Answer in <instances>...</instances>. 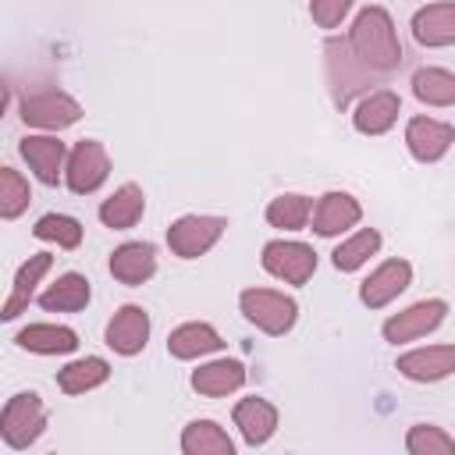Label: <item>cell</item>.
<instances>
[{
  "label": "cell",
  "instance_id": "33",
  "mask_svg": "<svg viewBox=\"0 0 455 455\" xmlns=\"http://www.w3.org/2000/svg\"><path fill=\"white\" fill-rule=\"evenodd\" d=\"M405 448H409V455H448V451H455V437L434 423H416L405 434Z\"/></svg>",
  "mask_w": 455,
  "mask_h": 455
},
{
  "label": "cell",
  "instance_id": "12",
  "mask_svg": "<svg viewBox=\"0 0 455 455\" xmlns=\"http://www.w3.org/2000/svg\"><path fill=\"white\" fill-rule=\"evenodd\" d=\"M18 153L21 160L36 171V178L43 185H57L64 178V160H68V149L57 135H25L18 142Z\"/></svg>",
  "mask_w": 455,
  "mask_h": 455
},
{
  "label": "cell",
  "instance_id": "20",
  "mask_svg": "<svg viewBox=\"0 0 455 455\" xmlns=\"http://www.w3.org/2000/svg\"><path fill=\"white\" fill-rule=\"evenodd\" d=\"M235 427H238V434L245 437V444H267L270 437H274V430H277V409L267 402V398H242L238 405H235Z\"/></svg>",
  "mask_w": 455,
  "mask_h": 455
},
{
  "label": "cell",
  "instance_id": "30",
  "mask_svg": "<svg viewBox=\"0 0 455 455\" xmlns=\"http://www.w3.org/2000/svg\"><path fill=\"white\" fill-rule=\"evenodd\" d=\"M377 249H380V231L363 228V231L348 235V238L331 252V259H334V267H338L341 274H352V270H359Z\"/></svg>",
  "mask_w": 455,
  "mask_h": 455
},
{
  "label": "cell",
  "instance_id": "23",
  "mask_svg": "<svg viewBox=\"0 0 455 455\" xmlns=\"http://www.w3.org/2000/svg\"><path fill=\"white\" fill-rule=\"evenodd\" d=\"M245 384V366L238 359H213V363H203L196 373H192V387L206 398H220V395H231Z\"/></svg>",
  "mask_w": 455,
  "mask_h": 455
},
{
  "label": "cell",
  "instance_id": "21",
  "mask_svg": "<svg viewBox=\"0 0 455 455\" xmlns=\"http://www.w3.org/2000/svg\"><path fill=\"white\" fill-rule=\"evenodd\" d=\"M18 348L36 352V355H68L78 348V334L60 323H28L18 331Z\"/></svg>",
  "mask_w": 455,
  "mask_h": 455
},
{
  "label": "cell",
  "instance_id": "28",
  "mask_svg": "<svg viewBox=\"0 0 455 455\" xmlns=\"http://www.w3.org/2000/svg\"><path fill=\"white\" fill-rule=\"evenodd\" d=\"M412 92L427 107H451L455 103V75L448 68H419L412 75Z\"/></svg>",
  "mask_w": 455,
  "mask_h": 455
},
{
  "label": "cell",
  "instance_id": "31",
  "mask_svg": "<svg viewBox=\"0 0 455 455\" xmlns=\"http://www.w3.org/2000/svg\"><path fill=\"white\" fill-rule=\"evenodd\" d=\"M32 235L39 242H50L57 249H78L82 245V224L68 213H43L32 228Z\"/></svg>",
  "mask_w": 455,
  "mask_h": 455
},
{
  "label": "cell",
  "instance_id": "32",
  "mask_svg": "<svg viewBox=\"0 0 455 455\" xmlns=\"http://www.w3.org/2000/svg\"><path fill=\"white\" fill-rule=\"evenodd\" d=\"M32 188L14 167H0V220H14L28 210Z\"/></svg>",
  "mask_w": 455,
  "mask_h": 455
},
{
  "label": "cell",
  "instance_id": "5",
  "mask_svg": "<svg viewBox=\"0 0 455 455\" xmlns=\"http://www.w3.org/2000/svg\"><path fill=\"white\" fill-rule=\"evenodd\" d=\"M224 228H228L224 217L185 213V217H178V220L167 228V245H171V252L181 256V259H199V256H206V252L220 242Z\"/></svg>",
  "mask_w": 455,
  "mask_h": 455
},
{
  "label": "cell",
  "instance_id": "9",
  "mask_svg": "<svg viewBox=\"0 0 455 455\" xmlns=\"http://www.w3.org/2000/svg\"><path fill=\"white\" fill-rule=\"evenodd\" d=\"M444 313H448V302L444 299H423V302H412L409 309L395 313L384 320V341L391 345H402V341H416L430 331H437L444 323Z\"/></svg>",
  "mask_w": 455,
  "mask_h": 455
},
{
  "label": "cell",
  "instance_id": "27",
  "mask_svg": "<svg viewBox=\"0 0 455 455\" xmlns=\"http://www.w3.org/2000/svg\"><path fill=\"white\" fill-rule=\"evenodd\" d=\"M107 377H110L107 359H100V355H85V359L68 363V366L57 373V387H60L64 395H85V391L100 387Z\"/></svg>",
  "mask_w": 455,
  "mask_h": 455
},
{
  "label": "cell",
  "instance_id": "7",
  "mask_svg": "<svg viewBox=\"0 0 455 455\" xmlns=\"http://www.w3.org/2000/svg\"><path fill=\"white\" fill-rule=\"evenodd\" d=\"M323 53H327V82L334 92V107L345 110L352 103V96L370 82V68H363L355 60V53L348 50L345 39H327Z\"/></svg>",
  "mask_w": 455,
  "mask_h": 455
},
{
  "label": "cell",
  "instance_id": "29",
  "mask_svg": "<svg viewBox=\"0 0 455 455\" xmlns=\"http://www.w3.org/2000/svg\"><path fill=\"white\" fill-rule=\"evenodd\" d=\"M309 213H313L309 196L284 192V196L270 199V206H267V224H270V228H281V231H302V228L309 224Z\"/></svg>",
  "mask_w": 455,
  "mask_h": 455
},
{
  "label": "cell",
  "instance_id": "1",
  "mask_svg": "<svg viewBox=\"0 0 455 455\" xmlns=\"http://www.w3.org/2000/svg\"><path fill=\"white\" fill-rule=\"evenodd\" d=\"M348 50L370 71H395L402 64V43L384 7H363L348 28Z\"/></svg>",
  "mask_w": 455,
  "mask_h": 455
},
{
  "label": "cell",
  "instance_id": "19",
  "mask_svg": "<svg viewBox=\"0 0 455 455\" xmlns=\"http://www.w3.org/2000/svg\"><path fill=\"white\" fill-rule=\"evenodd\" d=\"M412 36L419 46H451L455 43V4L451 0H441V4H430L423 11H416L412 18Z\"/></svg>",
  "mask_w": 455,
  "mask_h": 455
},
{
  "label": "cell",
  "instance_id": "22",
  "mask_svg": "<svg viewBox=\"0 0 455 455\" xmlns=\"http://www.w3.org/2000/svg\"><path fill=\"white\" fill-rule=\"evenodd\" d=\"M220 348H224L220 334H217L210 323H203V320L181 323V327H174L171 338H167V352H171L174 359H199V355H210V352H220Z\"/></svg>",
  "mask_w": 455,
  "mask_h": 455
},
{
  "label": "cell",
  "instance_id": "2",
  "mask_svg": "<svg viewBox=\"0 0 455 455\" xmlns=\"http://www.w3.org/2000/svg\"><path fill=\"white\" fill-rule=\"evenodd\" d=\"M238 306L245 313L249 323H256L263 334L270 338H281L295 327L299 320V302L284 291H274V288H245L238 295Z\"/></svg>",
  "mask_w": 455,
  "mask_h": 455
},
{
  "label": "cell",
  "instance_id": "26",
  "mask_svg": "<svg viewBox=\"0 0 455 455\" xmlns=\"http://www.w3.org/2000/svg\"><path fill=\"white\" fill-rule=\"evenodd\" d=\"M181 451L185 455H235V441L228 430L213 419H192L181 430Z\"/></svg>",
  "mask_w": 455,
  "mask_h": 455
},
{
  "label": "cell",
  "instance_id": "15",
  "mask_svg": "<svg viewBox=\"0 0 455 455\" xmlns=\"http://www.w3.org/2000/svg\"><path fill=\"white\" fill-rule=\"evenodd\" d=\"M309 217H313V231H316V235L334 238V235H341V231H348V228L359 224L363 206H359V199L348 196V192H327V196L316 199V206H313Z\"/></svg>",
  "mask_w": 455,
  "mask_h": 455
},
{
  "label": "cell",
  "instance_id": "3",
  "mask_svg": "<svg viewBox=\"0 0 455 455\" xmlns=\"http://www.w3.org/2000/svg\"><path fill=\"white\" fill-rule=\"evenodd\" d=\"M82 117V103L60 89H32L21 96V121L28 128L60 132Z\"/></svg>",
  "mask_w": 455,
  "mask_h": 455
},
{
  "label": "cell",
  "instance_id": "6",
  "mask_svg": "<svg viewBox=\"0 0 455 455\" xmlns=\"http://www.w3.org/2000/svg\"><path fill=\"white\" fill-rule=\"evenodd\" d=\"M110 174V156H107V146L96 142V139H82L75 142V149L68 153L64 160V185L75 192V196H92Z\"/></svg>",
  "mask_w": 455,
  "mask_h": 455
},
{
  "label": "cell",
  "instance_id": "17",
  "mask_svg": "<svg viewBox=\"0 0 455 455\" xmlns=\"http://www.w3.org/2000/svg\"><path fill=\"white\" fill-rule=\"evenodd\" d=\"M110 274L114 281L135 288V284H146L153 274H156V249L149 242H124L110 252Z\"/></svg>",
  "mask_w": 455,
  "mask_h": 455
},
{
  "label": "cell",
  "instance_id": "24",
  "mask_svg": "<svg viewBox=\"0 0 455 455\" xmlns=\"http://www.w3.org/2000/svg\"><path fill=\"white\" fill-rule=\"evenodd\" d=\"M142 213H146V196H142V188H139L135 181H124V185H121L110 199H103V206H100V220H103L107 228H114V231L135 228Z\"/></svg>",
  "mask_w": 455,
  "mask_h": 455
},
{
  "label": "cell",
  "instance_id": "14",
  "mask_svg": "<svg viewBox=\"0 0 455 455\" xmlns=\"http://www.w3.org/2000/svg\"><path fill=\"white\" fill-rule=\"evenodd\" d=\"M455 128L437 121V117H412L405 124V146L419 164H434L451 149Z\"/></svg>",
  "mask_w": 455,
  "mask_h": 455
},
{
  "label": "cell",
  "instance_id": "8",
  "mask_svg": "<svg viewBox=\"0 0 455 455\" xmlns=\"http://www.w3.org/2000/svg\"><path fill=\"white\" fill-rule=\"evenodd\" d=\"M263 270L284 284H306L316 270V252L306 242L277 238L263 245Z\"/></svg>",
  "mask_w": 455,
  "mask_h": 455
},
{
  "label": "cell",
  "instance_id": "18",
  "mask_svg": "<svg viewBox=\"0 0 455 455\" xmlns=\"http://www.w3.org/2000/svg\"><path fill=\"white\" fill-rule=\"evenodd\" d=\"M50 267H53V256H50V252H36V256H28V259L18 267L14 284H11V295H7V302L0 306V320H14V316H21V313L28 309V302H32V295H36V284L50 274Z\"/></svg>",
  "mask_w": 455,
  "mask_h": 455
},
{
  "label": "cell",
  "instance_id": "16",
  "mask_svg": "<svg viewBox=\"0 0 455 455\" xmlns=\"http://www.w3.org/2000/svg\"><path fill=\"white\" fill-rule=\"evenodd\" d=\"M149 341V313L142 306H121L107 323V345L117 355H139Z\"/></svg>",
  "mask_w": 455,
  "mask_h": 455
},
{
  "label": "cell",
  "instance_id": "25",
  "mask_svg": "<svg viewBox=\"0 0 455 455\" xmlns=\"http://www.w3.org/2000/svg\"><path fill=\"white\" fill-rule=\"evenodd\" d=\"M89 299H92L89 281L71 270V274H60V277L39 295V306H43L46 313H78V309L89 306Z\"/></svg>",
  "mask_w": 455,
  "mask_h": 455
},
{
  "label": "cell",
  "instance_id": "34",
  "mask_svg": "<svg viewBox=\"0 0 455 455\" xmlns=\"http://www.w3.org/2000/svg\"><path fill=\"white\" fill-rule=\"evenodd\" d=\"M352 4H355V0H313V4H309V14H313V21H316L320 28H338L341 18L352 11Z\"/></svg>",
  "mask_w": 455,
  "mask_h": 455
},
{
  "label": "cell",
  "instance_id": "13",
  "mask_svg": "<svg viewBox=\"0 0 455 455\" xmlns=\"http://www.w3.org/2000/svg\"><path fill=\"white\" fill-rule=\"evenodd\" d=\"M398 114H402L398 92H395V89H377V92H366V96L355 103L352 124H355V132H363V135H384V132L395 128Z\"/></svg>",
  "mask_w": 455,
  "mask_h": 455
},
{
  "label": "cell",
  "instance_id": "35",
  "mask_svg": "<svg viewBox=\"0 0 455 455\" xmlns=\"http://www.w3.org/2000/svg\"><path fill=\"white\" fill-rule=\"evenodd\" d=\"M7 100H11V89H7V82L0 78V117H4V110H7Z\"/></svg>",
  "mask_w": 455,
  "mask_h": 455
},
{
  "label": "cell",
  "instance_id": "10",
  "mask_svg": "<svg viewBox=\"0 0 455 455\" xmlns=\"http://www.w3.org/2000/svg\"><path fill=\"white\" fill-rule=\"evenodd\" d=\"M412 281V267L409 259H384L377 270H370V277L359 284V302L370 309H384L387 302H395Z\"/></svg>",
  "mask_w": 455,
  "mask_h": 455
},
{
  "label": "cell",
  "instance_id": "11",
  "mask_svg": "<svg viewBox=\"0 0 455 455\" xmlns=\"http://www.w3.org/2000/svg\"><path fill=\"white\" fill-rule=\"evenodd\" d=\"M395 370L416 384H434V380H444L451 370H455V345L444 341V345H427V348H412L405 355H398Z\"/></svg>",
  "mask_w": 455,
  "mask_h": 455
},
{
  "label": "cell",
  "instance_id": "4",
  "mask_svg": "<svg viewBox=\"0 0 455 455\" xmlns=\"http://www.w3.org/2000/svg\"><path fill=\"white\" fill-rule=\"evenodd\" d=\"M46 430V409L36 391H18L0 412V437L11 448H28Z\"/></svg>",
  "mask_w": 455,
  "mask_h": 455
}]
</instances>
